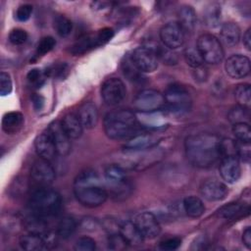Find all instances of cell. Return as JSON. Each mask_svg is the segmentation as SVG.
Instances as JSON below:
<instances>
[{
  "mask_svg": "<svg viewBox=\"0 0 251 251\" xmlns=\"http://www.w3.org/2000/svg\"><path fill=\"white\" fill-rule=\"evenodd\" d=\"M221 138L214 133H196L185 138L184 148L187 160L197 168H209L220 158Z\"/></svg>",
  "mask_w": 251,
  "mask_h": 251,
  "instance_id": "6da1fadb",
  "label": "cell"
},
{
  "mask_svg": "<svg viewBox=\"0 0 251 251\" xmlns=\"http://www.w3.org/2000/svg\"><path fill=\"white\" fill-rule=\"evenodd\" d=\"M74 194L82 206L95 208L105 203L109 193L98 174L93 170H85L75 179Z\"/></svg>",
  "mask_w": 251,
  "mask_h": 251,
  "instance_id": "7a4b0ae2",
  "label": "cell"
},
{
  "mask_svg": "<svg viewBox=\"0 0 251 251\" xmlns=\"http://www.w3.org/2000/svg\"><path fill=\"white\" fill-rule=\"evenodd\" d=\"M103 125L106 135L114 140H128L142 132L143 128L135 114L125 109L108 113Z\"/></svg>",
  "mask_w": 251,
  "mask_h": 251,
  "instance_id": "3957f363",
  "label": "cell"
},
{
  "mask_svg": "<svg viewBox=\"0 0 251 251\" xmlns=\"http://www.w3.org/2000/svg\"><path fill=\"white\" fill-rule=\"evenodd\" d=\"M28 208L31 214L43 219L53 217L62 209V198L48 186H39L29 196Z\"/></svg>",
  "mask_w": 251,
  "mask_h": 251,
  "instance_id": "277c9868",
  "label": "cell"
},
{
  "mask_svg": "<svg viewBox=\"0 0 251 251\" xmlns=\"http://www.w3.org/2000/svg\"><path fill=\"white\" fill-rule=\"evenodd\" d=\"M165 107L175 115H182L191 109L192 99L187 89L179 84H171L165 93Z\"/></svg>",
  "mask_w": 251,
  "mask_h": 251,
  "instance_id": "5b68a950",
  "label": "cell"
},
{
  "mask_svg": "<svg viewBox=\"0 0 251 251\" xmlns=\"http://www.w3.org/2000/svg\"><path fill=\"white\" fill-rule=\"evenodd\" d=\"M196 48L203 61L208 64L217 65L224 59V49L221 41L213 34L204 33L197 39Z\"/></svg>",
  "mask_w": 251,
  "mask_h": 251,
  "instance_id": "8992f818",
  "label": "cell"
},
{
  "mask_svg": "<svg viewBox=\"0 0 251 251\" xmlns=\"http://www.w3.org/2000/svg\"><path fill=\"white\" fill-rule=\"evenodd\" d=\"M133 106L141 113L159 112L165 107V97L158 90L143 89L135 96Z\"/></svg>",
  "mask_w": 251,
  "mask_h": 251,
  "instance_id": "52a82bcc",
  "label": "cell"
},
{
  "mask_svg": "<svg viewBox=\"0 0 251 251\" xmlns=\"http://www.w3.org/2000/svg\"><path fill=\"white\" fill-rule=\"evenodd\" d=\"M129 59L140 73H152L159 65V58L156 52L148 46L135 48Z\"/></svg>",
  "mask_w": 251,
  "mask_h": 251,
  "instance_id": "ba28073f",
  "label": "cell"
},
{
  "mask_svg": "<svg viewBox=\"0 0 251 251\" xmlns=\"http://www.w3.org/2000/svg\"><path fill=\"white\" fill-rule=\"evenodd\" d=\"M126 94L125 83L118 77H109L101 85V97L109 106L123 102Z\"/></svg>",
  "mask_w": 251,
  "mask_h": 251,
  "instance_id": "9c48e42d",
  "label": "cell"
},
{
  "mask_svg": "<svg viewBox=\"0 0 251 251\" xmlns=\"http://www.w3.org/2000/svg\"><path fill=\"white\" fill-rule=\"evenodd\" d=\"M185 31L177 22H170L160 30V38L163 45L170 50L180 47L184 42Z\"/></svg>",
  "mask_w": 251,
  "mask_h": 251,
  "instance_id": "30bf717a",
  "label": "cell"
},
{
  "mask_svg": "<svg viewBox=\"0 0 251 251\" xmlns=\"http://www.w3.org/2000/svg\"><path fill=\"white\" fill-rule=\"evenodd\" d=\"M134 225L144 238L153 239L161 232V226L156 216L151 212H141L133 220Z\"/></svg>",
  "mask_w": 251,
  "mask_h": 251,
  "instance_id": "8fae6325",
  "label": "cell"
},
{
  "mask_svg": "<svg viewBox=\"0 0 251 251\" xmlns=\"http://www.w3.org/2000/svg\"><path fill=\"white\" fill-rule=\"evenodd\" d=\"M31 179L39 186H48L55 179V171L50 161L39 158L36 160L30 170Z\"/></svg>",
  "mask_w": 251,
  "mask_h": 251,
  "instance_id": "7c38bea8",
  "label": "cell"
},
{
  "mask_svg": "<svg viewBox=\"0 0 251 251\" xmlns=\"http://www.w3.org/2000/svg\"><path fill=\"white\" fill-rule=\"evenodd\" d=\"M105 178L109 187L115 191L116 195L127 189V176L124 167L111 164L105 170Z\"/></svg>",
  "mask_w": 251,
  "mask_h": 251,
  "instance_id": "4fadbf2b",
  "label": "cell"
},
{
  "mask_svg": "<svg viewBox=\"0 0 251 251\" xmlns=\"http://www.w3.org/2000/svg\"><path fill=\"white\" fill-rule=\"evenodd\" d=\"M47 132L50 134L55 144L57 155H60V156L69 155L72 148V144H71L72 139L68 136V134L64 130L61 122L59 121L52 122L47 128Z\"/></svg>",
  "mask_w": 251,
  "mask_h": 251,
  "instance_id": "5bb4252c",
  "label": "cell"
},
{
  "mask_svg": "<svg viewBox=\"0 0 251 251\" xmlns=\"http://www.w3.org/2000/svg\"><path fill=\"white\" fill-rule=\"evenodd\" d=\"M225 70L231 78H243L250 73V60L241 54L231 55L226 60Z\"/></svg>",
  "mask_w": 251,
  "mask_h": 251,
  "instance_id": "9a60e30c",
  "label": "cell"
},
{
  "mask_svg": "<svg viewBox=\"0 0 251 251\" xmlns=\"http://www.w3.org/2000/svg\"><path fill=\"white\" fill-rule=\"evenodd\" d=\"M200 194L202 197L210 202L224 200L227 194V186L215 178H210L205 180L200 186Z\"/></svg>",
  "mask_w": 251,
  "mask_h": 251,
  "instance_id": "2e32d148",
  "label": "cell"
},
{
  "mask_svg": "<svg viewBox=\"0 0 251 251\" xmlns=\"http://www.w3.org/2000/svg\"><path fill=\"white\" fill-rule=\"evenodd\" d=\"M160 140L158 135L153 133H146L140 132L135 136L131 137L130 139L126 140L125 144V149L129 152H140L144 150H149L155 147Z\"/></svg>",
  "mask_w": 251,
  "mask_h": 251,
  "instance_id": "e0dca14e",
  "label": "cell"
},
{
  "mask_svg": "<svg viewBox=\"0 0 251 251\" xmlns=\"http://www.w3.org/2000/svg\"><path fill=\"white\" fill-rule=\"evenodd\" d=\"M220 175L227 183L236 182L241 176V168L237 157H224L220 164Z\"/></svg>",
  "mask_w": 251,
  "mask_h": 251,
  "instance_id": "ac0fdd59",
  "label": "cell"
},
{
  "mask_svg": "<svg viewBox=\"0 0 251 251\" xmlns=\"http://www.w3.org/2000/svg\"><path fill=\"white\" fill-rule=\"evenodd\" d=\"M34 147L37 155L47 161H51L57 155L55 144L50 134L45 131L38 134L34 140Z\"/></svg>",
  "mask_w": 251,
  "mask_h": 251,
  "instance_id": "d6986e66",
  "label": "cell"
},
{
  "mask_svg": "<svg viewBox=\"0 0 251 251\" xmlns=\"http://www.w3.org/2000/svg\"><path fill=\"white\" fill-rule=\"evenodd\" d=\"M77 117L83 128L91 129L96 126L98 123V110L94 103L88 101L84 102L78 109Z\"/></svg>",
  "mask_w": 251,
  "mask_h": 251,
  "instance_id": "ffe728a7",
  "label": "cell"
},
{
  "mask_svg": "<svg viewBox=\"0 0 251 251\" xmlns=\"http://www.w3.org/2000/svg\"><path fill=\"white\" fill-rule=\"evenodd\" d=\"M119 233L123 236L127 245L131 246L140 245L144 239V237L142 236L134 223L130 221L124 222L120 225Z\"/></svg>",
  "mask_w": 251,
  "mask_h": 251,
  "instance_id": "44dd1931",
  "label": "cell"
},
{
  "mask_svg": "<svg viewBox=\"0 0 251 251\" xmlns=\"http://www.w3.org/2000/svg\"><path fill=\"white\" fill-rule=\"evenodd\" d=\"M62 126L68 136L71 139H77L81 136L83 131V126L77 117V115L70 113L64 116L63 120L61 121Z\"/></svg>",
  "mask_w": 251,
  "mask_h": 251,
  "instance_id": "7402d4cb",
  "label": "cell"
},
{
  "mask_svg": "<svg viewBox=\"0 0 251 251\" xmlns=\"http://www.w3.org/2000/svg\"><path fill=\"white\" fill-rule=\"evenodd\" d=\"M24 126V116L22 113L13 111L6 113L2 118V129L8 133H17Z\"/></svg>",
  "mask_w": 251,
  "mask_h": 251,
  "instance_id": "603a6c76",
  "label": "cell"
},
{
  "mask_svg": "<svg viewBox=\"0 0 251 251\" xmlns=\"http://www.w3.org/2000/svg\"><path fill=\"white\" fill-rule=\"evenodd\" d=\"M178 24L183 28V30L186 31H193L196 25V13L194 9L189 5H183L179 8L178 13Z\"/></svg>",
  "mask_w": 251,
  "mask_h": 251,
  "instance_id": "cb8c5ba5",
  "label": "cell"
},
{
  "mask_svg": "<svg viewBox=\"0 0 251 251\" xmlns=\"http://www.w3.org/2000/svg\"><path fill=\"white\" fill-rule=\"evenodd\" d=\"M222 41L227 46H234L239 42L240 39V28L232 22L226 23L222 25L220 31Z\"/></svg>",
  "mask_w": 251,
  "mask_h": 251,
  "instance_id": "d4e9b609",
  "label": "cell"
},
{
  "mask_svg": "<svg viewBox=\"0 0 251 251\" xmlns=\"http://www.w3.org/2000/svg\"><path fill=\"white\" fill-rule=\"evenodd\" d=\"M20 246L26 251H39L43 249H47L46 242L44 237L39 234L34 233H26L20 237L19 240Z\"/></svg>",
  "mask_w": 251,
  "mask_h": 251,
  "instance_id": "484cf974",
  "label": "cell"
},
{
  "mask_svg": "<svg viewBox=\"0 0 251 251\" xmlns=\"http://www.w3.org/2000/svg\"><path fill=\"white\" fill-rule=\"evenodd\" d=\"M185 214L190 218H199L205 212V205L203 201L197 196H187L182 202Z\"/></svg>",
  "mask_w": 251,
  "mask_h": 251,
  "instance_id": "4316f807",
  "label": "cell"
},
{
  "mask_svg": "<svg viewBox=\"0 0 251 251\" xmlns=\"http://www.w3.org/2000/svg\"><path fill=\"white\" fill-rule=\"evenodd\" d=\"M24 226L27 230V232L34 233V234L44 235L46 232L49 231V229L47 228V224L45 222V219L33 214H31V216L27 217L25 220Z\"/></svg>",
  "mask_w": 251,
  "mask_h": 251,
  "instance_id": "83f0119b",
  "label": "cell"
},
{
  "mask_svg": "<svg viewBox=\"0 0 251 251\" xmlns=\"http://www.w3.org/2000/svg\"><path fill=\"white\" fill-rule=\"evenodd\" d=\"M97 41L95 34H87L82 37H80L72 47H71V52L74 55H80L88 50L97 47Z\"/></svg>",
  "mask_w": 251,
  "mask_h": 251,
  "instance_id": "f1b7e54d",
  "label": "cell"
},
{
  "mask_svg": "<svg viewBox=\"0 0 251 251\" xmlns=\"http://www.w3.org/2000/svg\"><path fill=\"white\" fill-rule=\"evenodd\" d=\"M203 20L205 25L211 28H215L221 22V7L217 3H211L204 11Z\"/></svg>",
  "mask_w": 251,
  "mask_h": 251,
  "instance_id": "f546056e",
  "label": "cell"
},
{
  "mask_svg": "<svg viewBox=\"0 0 251 251\" xmlns=\"http://www.w3.org/2000/svg\"><path fill=\"white\" fill-rule=\"evenodd\" d=\"M76 229V222L72 217H64L57 226V234L59 237L67 239L71 237Z\"/></svg>",
  "mask_w": 251,
  "mask_h": 251,
  "instance_id": "4dcf8cb0",
  "label": "cell"
},
{
  "mask_svg": "<svg viewBox=\"0 0 251 251\" xmlns=\"http://www.w3.org/2000/svg\"><path fill=\"white\" fill-rule=\"evenodd\" d=\"M53 26L57 34L61 37L69 36L73 30V23L71 20L62 15L55 17L53 21Z\"/></svg>",
  "mask_w": 251,
  "mask_h": 251,
  "instance_id": "1f68e13d",
  "label": "cell"
},
{
  "mask_svg": "<svg viewBox=\"0 0 251 251\" xmlns=\"http://www.w3.org/2000/svg\"><path fill=\"white\" fill-rule=\"evenodd\" d=\"M234 97L239 106L249 109L251 104V89L248 83L238 84L234 91Z\"/></svg>",
  "mask_w": 251,
  "mask_h": 251,
  "instance_id": "d6a6232c",
  "label": "cell"
},
{
  "mask_svg": "<svg viewBox=\"0 0 251 251\" xmlns=\"http://www.w3.org/2000/svg\"><path fill=\"white\" fill-rule=\"evenodd\" d=\"M245 207L244 205H241L239 203H228L223 207H221L218 212L217 215L220 218L226 219V220H230L235 218L238 215H241L242 212H244Z\"/></svg>",
  "mask_w": 251,
  "mask_h": 251,
  "instance_id": "836d02e7",
  "label": "cell"
},
{
  "mask_svg": "<svg viewBox=\"0 0 251 251\" xmlns=\"http://www.w3.org/2000/svg\"><path fill=\"white\" fill-rule=\"evenodd\" d=\"M232 133L236 140L241 143H250L251 130L248 123H236L232 126Z\"/></svg>",
  "mask_w": 251,
  "mask_h": 251,
  "instance_id": "e575fe53",
  "label": "cell"
},
{
  "mask_svg": "<svg viewBox=\"0 0 251 251\" xmlns=\"http://www.w3.org/2000/svg\"><path fill=\"white\" fill-rule=\"evenodd\" d=\"M184 58L187 65H189L193 69H198L200 67H203L204 61L196 47H193V46L187 47L184 51Z\"/></svg>",
  "mask_w": 251,
  "mask_h": 251,
  "instance_id": "d590c367",
  "label": "cell"
},
{
  "mask_svg": "<svg viewBox=\"0 0 251 251\" xmlns=\"http://www.w3.org/2000/svg\"><path fill=\"white\" fill-rule=\"evenodd\" d=\"M249 115H248V109L244 108L242 106H236L234 108H232L228 115L227 118L228 120L232 123V124H236V123H247L246 119H248Z\"/></svg>",
  "mask_w": 251,
  "mask_h": 251,
  "instance_id": "8d00e7d4",
  "label": "cell"
},
{
  "mask_svg": "<svg viewBox=\"0 0 251 251\" xmlns=\"http://www.w3.org/2000/svg\"><path fill=\"white\" fill-rule=\"evenodd\" d=\"M56 45V40L52 36H44L40 39L36 47V53L39 56L45 55L50 52Z\"/></svg>",
  "mask_w": 251,
  "mask_h": 251,
  "instance_id": "74e56055",
  "label": "cell"
},
{
  "mask_svg": "<svg viewBox=\"0 0 251 251\" xmlns=\"http://www.w3.org/2000/svg\"><path fill=\"white\" fill-rule=\"evenodd\" d=\"M127 246V243L119 232L110 233L108 236V248L111 250H123Z\"/></svg>",
  "mask_w": 251,
  "mask_h": 251,
  "instance_id": "f35d334b",
  "label": "cell"
},
{
  "mask_svg": "<svg viewBox=\"0 0 251 251\" xmlns=\"http://www.w3.org/2000/svg\"><path fill=\"white\" fill-rule=\"evenodd\" d=\"M96 249V242L89 236H81L75 243L76 251H93Z\"/></svg>",
  "mask_w": 251,
  "mask_h": 251,
  "instance_id": "ab89813d",
  "label": "cell"
},
{
  "mask_svg": "<svg viewBox=\"0 0 251 251\" xmlns=\"http://www.w3.org/2000/svg\"><path fill=\"white\" fill-rule=\"evenodd\" d=\"M27 39V32L23 28H14L9 33V41L13 45H22Z\"/></svg>",
  "mask_w": 251,
  "mask_h": 251,
  "instance_id": "60d3db41",
  "label": "cell"
},
{
  "mask_svg": "<svg viewBox=\"0 0 251 251\" xmlns=\"http://www.w3.org/2000/svg\"><path fill=\"white\" fill-rule=\"evenodd\" d=\"M27 81L34 87H40L44 82V74L39 69H32L26 75Z\"/></svg>",
  "mask_w": 251,
  "mask_h": 251,
  "instance_id": "b9f144b4",
  "label": "cell"
},
{
  "mask_svg": "<svg viewBox=\"0 0 251 251\" xmlns=\"http://www.w3.org/2000/svg\"><path fill=\"white\" fill-rule=\"evenodd\" d=\"M13 83L11 76L8 73L2 72L0 74V94L2 96H7L12 92Z\"/></svg>",
  "mask_w": 251,
  "mask_h": 251,
  "instance_id": "7bdbcfd3",
  "label": "cell"
},
{
  "mask_svg": "<svg viewBox=\"0 0 251 251\" xmlns=\"http://www.w3.org/2000/svg\"><path fill=\"white\" fill-rule=\"evenodd\" d=\"M114 36V29L111 27H104L98 30L97 33H95L97 45L101 46L106 43H108Z\"/></svg>",
  "mask_w": 251,
  "mask_h": 251,
  "instance_id": "ee69618b",
  "label": "cell"
},
{
  "mask_svg": "<svg viewBox=\"0 0 251 251\" xmlns=\"http://www.w3.org/2000/svg\"><path fill=\"white\" fill-rule=\"evenodd\" d=\"M32 6L30 4H23L16 11V19L19 22H26L32 14Z\"/></svg>",
  "mask_w": 251,
  "mask_h": 251,
  "instance_id": "f6af8a7d",
  "label": "cell"
},
{
  "mask_svg": "<svg viewBox=\"0 0 251 251\" xmlns=\"http://www.w3.org/2000/svg\"><path fill=\"white\" fill-rule=\"evenodd\" d=\"M181 244V239L178 237H172L166 240H163L159 244V248L166 251H173L177 249Z\"/></svg>",
  "mask_w": 251,
  "mask_h": 251,
  "instance_id": "bcb514c9",
  "label": "cell"
},
{
  "mask_svg": "<svg viewBox=\"0 0 251 251\" xmlns=\"http://www.w3.org/2000/svg\"><path fill=\"white\" fill-rule=\"evenodd\" d=\"M31 101H32V105H33L34 109L36 111H40L43 108V106H44V101L45 100H44V98L41 95L35 93V94L32 95Z\"/></svg>",
  "mask_w": 251,
  "mask_h": 251,
  "instance_id": "7dc6e473",
  "label": "cell"
},
{
  "mask_svg": "<svg viewBox=\"0 0 251 251\" xmlns=\"http://www.w3.org/2000/svg\"><path fill=\"white\" fill-rule=\"evenodd\" d=\"M68 71V67L66 64H61V65H58L57 67H55L53 70H51L50 72L56 75V76H59V77H65V73H67Z\"/></svg>",
  "mask_w": 251,
  "mask_h": 251,
  "instance_id": "c3c4849f",
  "label": "cell"
},
{
  "mask_svg": "<svg viewBox=\"0 0 251 251\" xmlns=\"http://www.w3.org/2000/svg\"><path fill=\"white\" fill-rule=\"evenodd\" d=\"M242 241L244 243V245L250 249L251 248V229L249 226H247L242 233Z\"/></svg>",
  "mask_w": 251,
  "mask_h": 251,
  "instance_id": "681fc988",
  "label": "cell"
},
{
  "mask_svg": "<svg viewBox=\"0 0 251 251\" xmlns=\"http://www.w3.org/2000/svg\"><path fill=\"white\" fill-rule=\"evenodd\" d=\"M243 44L247 50L251 49V28H248L243 35Z\"/></svg>",
  "mask_w": 251,
  "mask_h": 251,
  "instance_id": "f907efd6",
  "label": "cell"
}]
</instances>
